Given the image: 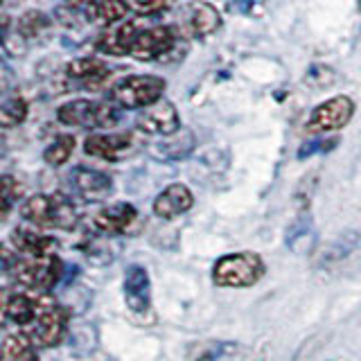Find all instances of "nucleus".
Returning <instances> with one entry per match:
<instances>
[{
    "mask_svg": "<svg viewBox=\"0 0 361 361\" xmlns=\"http://www.w3.org/2000/svg\"><path fill=\"white\" fill-rule=\"evenodd\" d=\"M359 14H361V3H359ZM359 45H361V23H359Z\"/></svg>",
    "mask_w": 361,
    "mask_h": 361,
    "instance_id": "2f4dec72",
    "label": "nucleus"
},
{
    "mask_svg": "<svg viewBox=\"0 0 361 361\" xmlns=\"http://www.w3.org/2000/svg\"><path fill=\"white\" fill-rule=\"evenodd\" d=\"M221 27L219 9L206 0H192L180 9V30L190 37H210Z\"/></svg>",
    "mask_w": 361,
    "mask_h": 361,
    "instance_id": "1a4fd4ad",
    "label": "nucleus"
},
{
    "mask_svg": "<svg viewBox=\"0 0 361 361\" xmlns=\"http://www.w3.org/2000/svg\"><path fill=\"white\" fill-rule=\"evenodd\" d=\"M5 274L32 291H50L63 274V264L56 255L50 257H9V248H3Z\"/></svg>",
    "mask_w": 361,
    "mask_h": 361,
    "instance_id": "f257e3e1",
    "label": "nucleus"
},
{
    "mask_svg": "<svg viewBox=\"0 0 361 361\" xmlns=\"http://www.w3.org/2000/svg\"><path fill=\"white\" fill-rule=\"evenodd\" d=\"M314 240H316V235H314V228L310 226V221H298V224H293V226H291V231L287 233V246H289L296 255L310 253V251H312V246H314Z\"/></svg>",
    "mask_w": 361,
    "mask_h": 361,
    "instance_id": "393cba45",
    "label": "nucleus"
},
{
    "mask_svg": "<svg viewBox=\"0 0 361 361\" xmlns=\"http://www.w3.org/2000/svg\"><path fill=\"white\" fill-rule=\"evenodd\" d=\"M336 145V140H319V142H312V145H305L302 149H300V158H305V156H312V154H316V152H330V147H334Z\"/></svg>",
    "mask_w": 361,
    "mask_h": 361,
    "instance_id": "c756f323",
    "label": "nucleus"
},
{
    "mask_svg": "<svg viewBox=\"0 0 361 361\" xmlns=\"http://www.w3.org/2000/svg\"><path fill=\"white\" fill-rule=\"evenodd\" d=\"M20 199V188L11 176L0 178V203H3V219L7 217V212L11 208V203H16Z\"/></svg>",
    "mask_w": 361,
    "mask_h": 361,
    "instance_id": "cd10ccee",
    "label": "nucleus"
},
{
    "mask_svg": "<svg viewBox=\"0 0 361 361\" xmlns=\"http://www.w3.org/2000/svg\"><path fill=\"white\" fill-rule=\"evenodd\" d=\"M195 145H197L195 133L190 129H180L174 135H167L165 140L156 142L152 147V154L156 158H163V161H180V158H185L195 149Z\"/></svg>",
    "mask_w": 361,
    "mask_h": 361,
    "instance_id": "6ab92c4d",
    "label": "nucleus"
},
{
    "mask_svg": "<svg viewBox=\"0 0 361 361\" xmlns=\"http://www.w3.org/2000/svg\"><path fill=\"white\" fill-rule=\"evenodd\" d=\"M20 217L43 228L73 231L77 224V210L73 201L63 195H37L20 206Z\"/></svg>",
    "mask_w": 361,
    "mask_h": 361,
    "instance_id": "f03ea898",
    "label": "nucleus"
},
{
    "mask_svg": "<svg viewBox=\"0 0 361 361\" xmlns=\"http://www.w3.org/2000/svg\"><path fill=\"white\" fill-rule=\"evenodd\" d=\"M135 214L138 212H135L131 203H113L95 217V228L106 235L124 233L135 221Z\"/></svg>",
    "mask_w": 361,
    "mask_h": 361,
    "instance_id": "a211bd4d",
    "label": "nucleus"
},
{
    "mask_svg": "<svg viewBox=\"0 0 361 361\" xmlns=\"http://www.w3.org/2000/svg\"><path fill=\"white\" fill-rule=\"evenodd\" d=\"M178 45V32L169 25H152L142 27L138 39L133 43L131 56L138 61H163L172 54Z\"/></svg>",
    "mask_w": 361,
    "mask_h": 361,
    "instance_id": "0eeeda50",
    "label": "nucleus"
},
{
    "mask_svg": "<svg viewBox=\"0 0 361 361\" xmlns=\"http://www.w3.org/2000/svg\"><path fill=\"white\" fill-rule=\"evenodd\" d=\"M135 127H138L142 133H149V135H174L176 131H180V120H178V113L176 106L172 102L161 99L156 104L147 106L138 120H135Z\"/></svg>",
    "mask_w": 361,
    "mask_h": 361,
    "instance_id": "9d476101",
    "label": "nucleus"
},
{
    "mask_svg": "<svg viewBox=\"0 0 361 361\" xmlns=\"http://www.w3.org/2000/svg\"><path fill=\"white\" fill-rule=\"evenodd\" d=\"M192 203H195L192 192L183 183H172L154 199V214L167 221L188 212L192 208Z\"/></svg>",
    "mask_w": 361,
    "mask_h": 361,
    "instance_id": "2eb2a0df",
    "label": "nucleus"
},
{
    "mask_svg": "<svg viewBox=\"0 0 361 361\" xmlns=\"http://www.w3.org/2000/svg\"><path fill=\"white\" fill-rule=\"evenodd\" d=\"M68 325V314L48 293H37V316L25 327V332L32 338L34 345L41 348H54L61 343Z\"/></svg>",
    "mask_w": 361,
    "mask_h": 361,
    "instance_id": "7ed1b4c3",
    "label": "nucleus"
},
{
    "mask_svg": "<svg viewBox=\"0 0 361 361\" xmlns=\"http://www.w3.org/2000/svg\"><path fill=\"white\" fill-rule=\"evenodd\" d=\"M133 147L131 133H93L84 142V152L88 156L104 158V161H120Z\"/></svg>",
    "mask_w": 361,
    "mask_h": 361,
    "instance_id": "9b49d317",
    "label": "nucleus"
},
{
    "mask_svg": "<svg viewBox=\"0 0 361 361\" xmlns=\"http://www.w3.org/2000/svg\"><path fill=\"white\" fill-rule=\"evenodd\" d=\"M264 276V262L255 253H231L217 259L212 280L217 287H253Z\"/></svg>",
    "mask_w": 361,
    "mask_h": 361,
    "instance_id": "39448f33",
    "label": "nucleus"
},
{
    "mask_svg": "<svg viewBox=\"0 0 361 361\" xmlns=\"http://www.w3.org/2000/svg\"><path fill=\"white\" fill-rule=\"evenodd\" d=\"M3 3H9V0H3Z\"/></svg>",
    "mask_w": 361,
    "mask_h": 361,
    "instance_id": "473e14b6",
    "label": "nucleus"
},
{
    "mask_svg": "<svg viewBox=\"0 0 361 361\" xmlns=\"http://www.w3.org/2000/svg\"><path fill=\"white\" fill-rule=\"evenodd\" d=\"M56 120L68 127L82 129H102L118 122V111L111 102L97 99H73L56 109Z\"/></svg>",
    "mask_w": 361,
    "mask_h": 361,
    "instance_id": "423d86ee",
    "label": "nucleus"
},
{
    "mask_svg": "<svg viewBox=\"0 0 361 361\" xmlns=\"http://www.w3.org/2000/svg\"><path fill=\"white\" fill-rule=\"evenodd\" d=\"M11 242H14L16 251L25 253L27 257H50L56 253V242L52 237L37 235L32 231H16L11 235Z\"/></svg>",
    "mask_w": 361,
    "mask_h": 361,
    "instance_id": "412c9836",
    "label": "nucleus"
},
{
    "mask_svg": "<svg viewBox=\"0 0 361 361\" xmlns=\"http://www.w3.org/2000/svg\"><path fill=\"white\" fill-rule=\"evenodd\" d=\"M66 77L88 90H97L111 79V68L95 56H82L66 66Z\"/></svg>",
    "mask_w": 361,
    "mask_h": 361,
    "instance_id": "ddd939ff",
    "label": "nucleus"
},
{
    "mask_svg": "<svg viewBox=\"0 0 361 361\" xmlns=\"http://www.w3.org/2000/svg\"><path fill=\"white\" fill-rule=\"evenodd\" d=\"M73 149H75V138H73V135L63 133L48 147V149L43 152V158H45V163H48V165L59 167L73 156Z\"/></svg>",
    "mask_w": 361,
    "mask_h": 361,
    "instance_id": "a878e982",
    "label": "nucleus"
},
{
    "mask_svg": "<svg viewBox=\"0 0 361 361\" xmlns=\"http://www.w3.org/2000/svg\"><path fill=\"white\" fill-rule=\"evenodd\" d=\"M50 27H52L50 16L43 14L39 9H30L16 20V34H20V39H25V41L41 39L43 34L50 32Z\"/></svg>",
    "mask_w": 361,
    "mask_h": 361,
    "instance_id": "4be33fe9",
    "label": "nucleus"
},
{
    "mask_svg": "<svg viewBox=\"0 0 361 361\" xmlns=\"http://www.w3.org/2000/svg\"><path fill=\"white\" fill-rule=\"evenodd\" d=\"M0 361H39V355L27 334H7L3 338V359Z\"/></svg>",
    "mask_w": 361,
    "mask_h": 361,
    "instance_id": "5701e85b",
    "label": "nucleus"
},
{
    "mask_svg": "<svg viewBox=\"0 0 361 361\" xmlns=\"http://www.w3.org/2000/svg\"><path fill=\"white\" fill-rule=\"evenodd\" d=\"M34 316H37V293H3V321L5 323H16L20 327H27Z\"/></svg>",
    "mask_w": 361,
    "mask_h": 361,
    "instance_id": "f3484780",
    "label": "nucleus"
},
{
    "mask_svg": "<svg viewBox=\"0 0 361 361\" xmlns=\"http://www.w3.org/2000/svg\"><path fill=\"white\" fill-rule=\"evenodd\" d=\"M336 82V73L327 66H312L305 75V84L312 88H327Z\"/></svg>",
    "mask_w": 361,
    "mask_h": 361,
    "instance_id": "bb28decb",
    "label": "nucleus"
},
{
    "mask_svg": "<svg viewBox=\"0 0 361 361\" xmlns=\"http://www.w3.org/2000/svg\"><path fill=\"white\" fill-rule=\"evenodd\" d=\"M124 300H127L129 310L135 314H145L149 310V300H152V282L147 269L140 264H133L127 271V278H124Z\"/></svg>",
    "mask_w": 361,
    "mask_h": 361,
    "instance_id": "4468645a",
    "label": "nucleus"
},
{
    "mask_svg": "<svg viewBox=\"0 0 361 361\" xmlns=\"http://www.w3.org/2000/svg\"><path fill=\"white\" fill-rule=\"evenodd\" d=\"M90 3H95V0H68L66 5H71V7H86V5H90Z\"/></svg>",
    "mask_w": 361,
    "mask_h": 361,
    "instance_id": "7c9ffc66",
    "label": "nucleus"
},
{
    "mask_svg": "<svg viewBox=\"0 0 361 361\" xmlns=\"http://www.w3.org/2000/svg\"><path fill=\"white\" fill-rule=\"evenodd\" d=\"M75 190L79 192V197L86 201H104L113 192V180L104 172L88 167H77L73 172Z\"/></svg>",
    "mask_w": 361,
    "mask_h": 361,
    "instance_id": "dca6fc26",
    "label": "nucleus"
},
{
    "mask_svg": "<svg viewBox=\"0 0 361 361\" xmlns=\"http://www.w3.org/2000/svg\"><path fill=\"white\" fill-rule=\"evenodd\" d=\"M86 18L90 23H97V25H118L129 14V5L127 0H95L84 7Z\"/></svg>",
    "mask_w": 361,
    "mask_h": 361,
    "instance_id": "aec40b11",
    "label": "nucleus"
},
{
    "mask_svg": "<svg viewBox=\"0 0 361 361\" xmlns=\"http://www.w3.org/2000/svg\"><path fill=\"white\" fill-rule=\"evenodd\" d=\"M27 118V102L20 95H7L0 106V124L5 129L18 127V124Z\"/></svg>",
    "mask_w": 361,
    "mask_h": 361,
    "instance_id": "b1692460",
    "label": "nucleus"
},
{
    "mask_svg": "<svg viewBox=\"0 0 361 361\" xmlns=\"http://www.w3.org/2000/svg\"><path fill=\"white\" fill-rule=\"evenodd\" d=\"M127 5L138 16H152V14H158L161 9H165L167 0H127Z\"/></svg>",
    "mask_w": 361,
    "mask_h": 361,
    "instance_id": "c85d7f7f",
    "label": "nucleus"
},
{
    "mask_svg": "<svg viewBox=\"0 0 361 361\" xmlns=\"http://www.w3.org/2000/svg\"><path fill=\"white\" fill-rule=\"evenodd\" d=\"M138 20H122L118 25H113L106 34H102L97 41V50L111 54V56H127L133 50V43L140 34Z\"/></svg>",
    "mask_w": 361,
    "mask_h": 361,
    "instance_id": "f8f14e48",
    "label": "nucleus"
},
{
    "mask_svg": "<svg viewBox=\"0 0 361 361\" xmlns=\"http://www.w3.org/2000/svg\"><path fill=\"white\" fill-rule=\"evenodd\" d=\"M167 82L156 75H131L111 88V102L122 109H147L161 102Z\"/></svg>",
    "mask_w": 361,
    "mask_h": 361,
    "instance_id": "20e7f679",
    "label": "nucleus"
},
{
    "mask_svg": "<svg viewBox=\"0 0 361 361\" xmlns=\"http://www.w3.org/2000/svg\"><path fill=\"white\" fill-rule=\"evenodd\" d=\"M353 113H355V102L348 95H336L312 111V118L307 122V131L310 133H327V131L343 129L345 124L353 120Z\"/></svg>",
    "mask_w": 361,
    "mask_h": 361,
    "instance_id": "6e6552de",
    "label": "nucleus"
}]
</instances>
